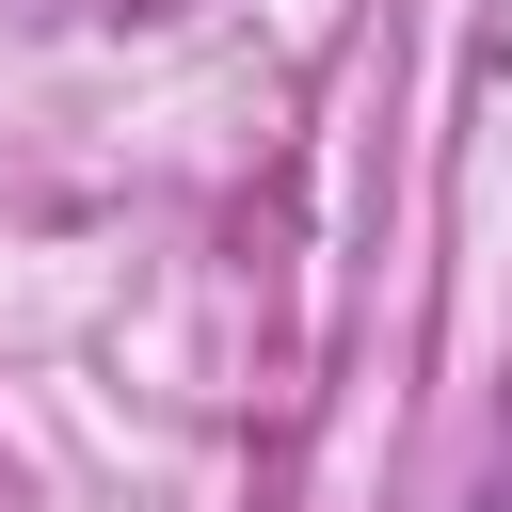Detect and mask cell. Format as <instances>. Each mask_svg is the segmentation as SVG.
<instances>
[{"label": "cell", "mask_w": 512, "mask_h": 512, "mask_svg": "<svg viewBox=\"0 0 512 512\" xmlns=\"http://www.w3.org/2000/svg\"><path fill=\"white\" fill-rule=\"evenodd\" d=\"M480 512H512V480H496V496H480Z\"/></svg>", "instance_id": "1"}]
</instances>
